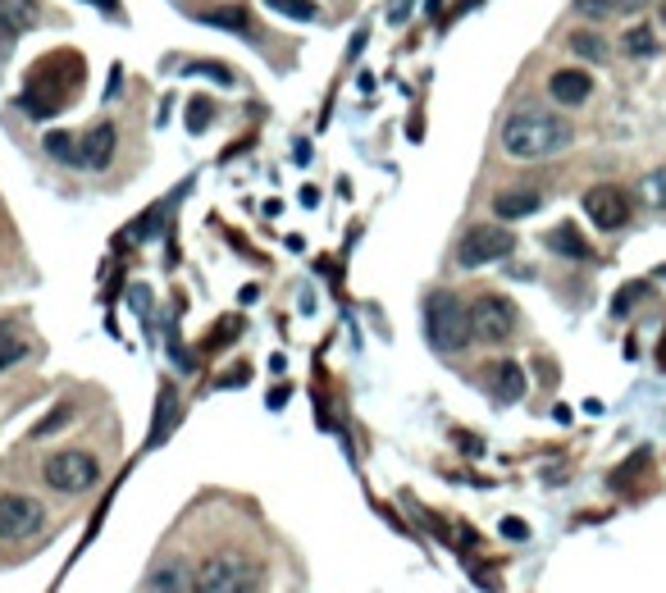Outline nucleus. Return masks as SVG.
I'll list each match as a JSON object with an SVG mask.
<instances>
[{
  "label": "nucleus",
  "instance_id": "obj_1",
  "mask_svg": "<svg viewBox=\"0 0 666 593\" xmlns=\"http://www.w3.org/2000/svg\"><path fill=\"white\" fill-rule=\"evenodd\" d=\"M571 124L562 115H552V110H516V115L502 124V152L511 160H548L571 146Z\"/></svg>",
  "mask_w": 666,
  "mask_h": 593
},
{
  "label": "nucleus",
  "instance_id": "obj_2",
  "mask_svg": "<svg viewBox=\"0 0 666 593\" xmlns=\"http://www.w3.org/2000/svg\"><path fill=\"white\" fill-rule=\"evenodd\" d=\"M425 339L443 356H457L466 343H475L470 339V306L457 292H434L425 302Z\"/></svg>",
  "mask_w": 666,
  "mask_h": 593
},
{
  "label": "nucleus",
  "instance_id": "obj_3",
  "mask_svg": "<svg viewBox=\"0 0 666 593\" xmlns=\"http://www.w3.org/2000/svg\"><path fill=\"white\" fill-rule=\"evenodd\" d=\"M192 593H266L261 566L242 552H210V558L197 566Z\"/></svg>",
  "mask_w": 666,
  "mask_h": 593
},
{
  "label": "nucleus",
  "instance_id": "obj_4",
  "mask_svg": "<svg viewBox=\"0 0 666 593\" xmlns=\"http://www.w3.org/2000/svg\"><path fill=\"white\" fill-rule=\"evenodd\" d=\"M42 479L55 489V493H69V498H79V493H92L96 489V479H101V466L92 452L83 448H60L46 457L42 466Z\"/></svg>",
  "mask_w": 666,
  "mask_h": 593
},
{
  "label": "nucleus",
  "instance_id": "obj_5",
  "mask_svg": "<svg viewBox=\"0 0 666 593\" xmlns=\"http://www.w3.org/2000/svg\"><path fill=\"white\" fill-rule=\"evenodd\" d=\"M516 333V306L498 292H485L470 302V339L485 347H502Z\"/></svg>",
  "mask_w": 666,
  "mask_h": 593
},
{
  "label": "nucleus",
  "instance_id": "obj_6",
  "mask_svg": "<svg viewBox=\"0 0 666 593\" xmlns=\"http://www.w3.org/2000/svg\"><path fill=\"white\" fill-rule=\"evenodd\" d=\"M516 251V233L502 229V225H475L466 229V238L457 242V266L461 270H479V266H493V261H507Z\"/></svg>",
  "mask_w": 666,
  "mask_h": 593
},
{
  "label": "nucleus",
  "instance_id": "obj_7",
  "mask_svg": "<svg viewBox=\"0 0 666 593\" xmlns=\"http://www.w3.org/2000/svg\"><path fill=\"white\" fill-rule=\"evenodd\" d=\"M42 526H46V507L32 493H14V489L0 493V539L6 543H23Z\"/></svg>",
  "mask_w": 666,
  "mask_h": 593
},
{
  "label": "nucleus",
  "instance_id": "obj_8",
  "mask_svg": "<svg viewBox=\"0 0 666 593\" xmlns=\"http://www.w3.org/2000/svg\"><path fill=\"white\" fill-rule=\"evenodd\" d=\"M584 215L594 219V229L616 233V229H625V219H631V193L616 188V183H599V188L584 193Z\"/></svg>",
  "mask_w": 666,
  "mask_h": 593
},
{
  "label": "nucleus",
  "instance_id": "obj_9",
  "mask_svg": "<svg viewBox=\"0 0 666 593\" xmlns=\"http://www.w3.org/2000/svg\"><path fill=\"white\" fill-rule=\"evenodd\" d=\"M192 562L183 558V552H165L160 562H152V571H146V584L142 593H192Z\"/></svg>",
  "mask_w": 666,
  "mask_h": 593
},
{
  "label": "nucleus",
  "instance_id": "obj_10",
  "mask_svg": "<svg viewBox=\"0 0 666 593\" xmlns=\"http://www.w3.org/2000/svg\"><path fill=\"white\" fill-rule=\"evenodd\" d=\"M548 96L558 101L562 110H575V105H584L589 96H594V79H589L584 69H558L548 79Z\"/></svg>",
  "mask_w": 666,
  "mask_h": 593
},
{
  "label": "nucleus",
  "instance_id": "obj_11",
  "mask_svg": "<svg viewBox=\"0 0 666 593\" xmlns=\"http://www.w3.org/2000/svg\"><path fill=\"white\" fill-rule=\"evenodd\" d=\"M115 146H119L115 124H96V128H87V133H83V165H79V169H105L110 156H115Z\"/></svg>",
  "mask_w": 666,
  "mask_h": 593
},
{
  "label": "nucleus",
  "instance_id": "obj_12",
  "mask_svg": "<svg viewBox=\"0 0 666 593\" xmlns=\"http://www.w3.org/2000/svg\"><path fill=\"white\" fill-rule=\"evenodd\" d=\"M539 206H543V197H539L534 188H507V193L493 197V215H498V219H525V215H534Z\"/></svg>",
  "mask_w": 666,
  "mask_h": 593
},
{
  "label": "nucleus",
  "instance_id": "obj_13",
  "mask_svg": "<svg viewBox=\"0 0 666 593\" xmlns=\"http://www.w3.org/2000/svg\"><path fill=\"white\" fill-rule=\"evenodd\" d=\"M489 375H493L489 384H493V397H498V402H521V397H525V388H530V384H525V370L516 365V361L493 365Z\"/></svg>",
  "mask_w": 666,
  "mask_h": 593
},
{
  "label": "nucleus",
  "instance_id": "obj_14",
  "mask_svg": "<svg viewBox=\"0 0 666 593\" xmlns=\"http://www.w3.org/2000/svg\"><path fill=\"white\" fill-rule=\"evenodd\" d=\"M37 19H42V10H37V0H0V28H6L10 37L37 28Z\"/></svg>",
  "mask_w": 666,
  "mask_h": 593
},
{
  "label": "nucleus",
  "instance_id": "obj_15",
  "mask_svg": "<svg viewBox=\"0 0 666 593\" xmlns=\"http://www.w3.org/2000/svg\"><path fill=\"white\" fill-rule=\"evenodd\" d=\"M648 0H575V14L584 19H612V14H639Z\"/></svg>",
  "mask_w": 666,
  "mask_h": 593
},
{
  "label": "nucleus",
  "instance_id": "obj_16",
  "mask_svg": "<svg viewBox=\"0 0 666 593\" xmlns=\"http://www.w3.org/2000/svg\"><path fill=\"white\" fill-rule=\"evenodd\" d=\"M621 51L631 55V60H653V55H657V32H653L648 23L625 28V37H621Z\"/></svg>",
  "mask_w": 666,
  "mask_h": 593
},
{
  "label": "nucleus",
  "instance_id": "obj_17",
  "mask_svg": "<svg viewBox=\"0 0 666 593\" xmlns=\"http://www.w3.org/2000/svg\"><path fill=\"white\" fill-rule=\"evenodd\" d=\"M548 247H552V251H562V256H571V261H589V256H594V251H589V242L580 238L575 225H558V229L548 233Z\"/></svg>",
  "mask_w": 666,
  "mask_h": 593
},
{
  "label": "nucleus",
  "instance_id": "obj_18",
  "mask_svg": "<svg viewBox=\"0 0 666 593\" xmlns=\"http://www.w3.org/2000/svg\"><path fill=\"white\" fill-rule=\"evenodd\" d=\"M566 46L580 55V60H589V64H603L612 51H607V42H603V37L594 32V28H580V32H571L566 37Z\"/></svg>",
  "mask_w": 666,
  "mask_h": 593
},
{
  "label": "nucleus",
  "instance_id": "obj_19",
  "mask_svg": "<svg viewBox=\"0 0 666 593\" xmlns=\"http://www.w3.org/2000/svg\"><path fill=\"white\" fill-rule=\"evenodd\" d=\"M46 152H51L60 165H73V169H79V165H83V137H73V133H64V128H55V133H46Z\"/></svg>",
  "mask_w": 666,
  "mask_h": 593
},
{
  "label": "nucleus",
  "instance_id": "obj_20",
  "mask_svg": "<svg viewBox=\"0 0 666 593\" xmlns=\"http://www.w3.org/2000/svg\"><path fill=\"white\" fill-rule=\"evenodd\" d=\"M23 356H28V339H23V333L0 329V375H6V370H14Z\"/></svg>",
  "mask_w": 666,
  "mask_h": 593
},
{
  "label": "nucleus",
  "instance_id": "obj_21",
  "mask_svg": "<svg viewBox=\"0 0 666 593\" xmlns=\"http://www.w3.org/2000/svg\"><path fill=\"white\" fill-rule=\"evenodd\" d=\"M639 197H644V206H653V210H666V165H657V169H648V174H644V183H639Z\"/></svg>",
  "mask_w": 666,
  "mask_h": 593
},
{
  "label": "nucleus",
  "instance_id": "obj_22",
  "mask_svg": "<svg viewBox=\"0 0 666 593\" xmlns=\"http://www.w3.org/2000/svg\"><path fill=\"white\" fill-rule=\"evenodd\" d=\"M201 23H210V28H229V32H251V19H247V10H238V6L210 10V14H201Z\"/></svg>",
  "mask_w": 666,
  "mask_h": 593
},
{
  "label": "nucleus",
  "instance_id": "obj_23",
  "mask_svg": "<svg viewBox=\"0 0 666 593\" xmlns=\"http://www.w3.org/2000/svg\"><path fill=\"white\" fill-rule=\"evenodd\" d=\"M266 6H270L274 14H283V19H298V23L320 19V6H315V0H266Z\"/></svg>",
  "mask_w": 666,
  "mask_h": 593
},
{
  "label": "nucleus",
  "instance_id": "obj_24",
  "mask_svg": "<svg viewBox=\"0 0 666 593\" xmlns=\"http://www.w3.org/2000/svg\"><path fill=\"white\" fill-rule=\"evenodd\" d=\"M69 416H73V406H69V402H60L55 412H51V416H46L42 425H37V438H46V434H55V429H60V425H64Z\"/></svg>",
  "mask_w": 666,
  "mask_h": 593
},
{
  "label": "nucleus",
  "instance_id": "obj_25",
  "mask_svg": "<svg viewBox=\"0 0 666 593\" xmlns=\"http://www.w3.org/2000/svg\"><path fill=\"white\" fill-rule=\"evenodd\" d=\"M206 115H210V105H206V101H192V119H188V124H192V133H201V128H206Z\"/></svg>",
  "mask_w": 666,
  "mask_h": 593
},
{
  "label": "nucleus",
  "instance_id": "obj_26",
  "mask_svg": "<svg viewBox=\"0 0 666 593\" xmlns=\"http://www.w3.org/2000/svg\"><path fill=\"white\" fill-rule=\"evenodd\" d=\"M406 14H412V0H393V10H388V19H393V23H402Z\"/></svg>",
  "mask_w": 666,
  "mask_h": 593
},
{
  "label": "nucleus",
  "instance_id": "obj_27",
  "mask_svg": "<svg viewBox=\"0 0 666 593\" xmlns=\"http://www.w3.org/2000/svg\"><path fill=\"white\" fill-rule=\"evenodd\" d=\"M502 534H511V539H525V526H521V521H507V526H502Z\"/></svg>",
  "mask_w": 666,
  "mask_h": 593
},
{
  "label": "nucleus",
  "instance_id": "obj_28",
  "mask_svg": "<svg viewBox=\"0 0 666 593\" xmlns=\"http://www.w3.org/2000/svg\"><path fill=\"white\" fill-rule=\"evenodd\" d=\"M657 361H662V370H666V339H662V347H657Z\"/></svg>",
  "mask_w": 666,
  "mask_h": 593
},
{
  "label": "nucleus",
  "instance_id": "obj_29",
  "mask_svg": "<svg viewBox=\"0 0 666 593\" xmlns=\"http://www.w3.org/2000/svg\"><path fill=\"white\" fill-rule=\"evenodd\" d=\"M657 19H662V23H666V0H657Z\"/></svg>",
  "mask_w": 666,
  "mask_h": 593
}]
</instances>
